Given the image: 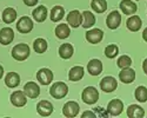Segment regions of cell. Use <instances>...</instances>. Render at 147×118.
<instances>
[{
	"label": "cell",
	"instance_id": "cell-22",
	"mask_svg": "<svg viewBox=\"0 0 147 118\" xmlns=\"http://www.w3.org/2000/svg\"><path fill=\"white\" fill-rule=\"evenodd\" d=\"M127 116L131 118H142L145 116V110L137 104H132L127 109Z\"/></svg>",
	"mask_w": 147,
	"mask_h": 118
},
{
	"label": "cell",
	"instance_id": "cell-10",
	"mask_svg": "<svg viewBox=\"0 0 147 118\" xmlns=\"http://www.w3.org/2000/svg\"><path fill=\"white\" fill-rule=\"evenodd\" d=\"M24 92H25V94L28 97V98H38L39 94H40V87L39 85L36 84V83L34 81H27L25 86H24Z\"/></svg>",
	"mask_w": 147,
	"mask_h": 118
},
{
	"label": "cell",
	"instance_id": "cell-4",
	"mask_svg": "<svg viewBox=\"0 0 147 118\" xmlns=\"http://www.w3.org/2000/svg\"><path fill=\"white\" fill-rule=\"evenodd\" d=\"M33 20L30 18V17H21L18 22H17V30L22 33V34H26V33H30L32 30H33Z\"/></svg>",
	"mask_w": 147,
	"mask_h": 118
},
{
	"label": "cell",
	"instance_id": "cell-30",
	"mask_svg": "<svg viewBox=\"0 0 147 118\" xmlns=\"http://www.w3.org/2000/svg\"><path fill=\"white\" fill-rule=\"evenodd\" d=\"M134 97L140 103H146L147 102V87L146 86H138L134 91Z\"/></svg>",
	"mask_w": 147,
	"mask_h": 118
},
{
	"label": "cell",
	"instance_id": "cell-21",
	"mask_svg": "<svg viewBox=\"0 0 147 118\" xmlns=\"http://www.w3.org/2000/svg\"><path fill=\"white\" fill-rule=\"evenodd\" d=\"M5 84L11 89L17 87L20 84V76L17 72H8L5 77Z\"/></svg>",
	"mask_w": 147,
	"mask_h": 118
},
{
	"label": "cell",
	"instance_id": "cell-9",
	"mask_svg": "<svg viewBox=\"0 0 147 118\" xmlns=\"http://www.w3.org/2000/svg\"><path fill=\"white\" fill-rule=\"evenodd\" d=\"M124 111V103H122L120 99L114 98L107 105V112L112 116H119Z\"/></svg>",
	"mask_w": 147,
	"mask_h": 118
},
{
	"label": "cell",
	"instance_id": "cell-5",
	"mask_svg": "<svg viewBox=\"0 0 147 118\" xmlns=\"http://www.w3.org/2000/svg\"><path fill=\"white\" fill-rule=\"evenodd\" d=\"M36 79L41 85H50L53 81V72L50 68L42 67L36 72Z\"/></svg>",
	"mask_w": 147,
	"mask_h": 118
},
{
	"label": "cell",
	"instance_id": "cell-34",
	"mask_svg": "<svg viewBox=\"0 0 147 118\" xmlns=\"http://www.w3.org/2000/svg\"><path fill=\"white\" fill-rule=\"evenodd\" d=\"M38 1L39 0H24V3H25V5H27V6H34V5L38 4Z\"/></svg>",
	"mask_w": 147,
	"mask_h": 118
},
{
	"label": "cell",
	"instance_id": "cell-15",
	"mask_svg": "<svg viewBox=\"0 0 147 118\" xmlns=\"http://www.w3.org/2000/svg\"><path fill=\"white\" fill-rule=\"evenodd\" d=\"M120 9L124 14L126 16H132V14H136L137 11H138V6L136 5V3L132 1V0H121L120 3Z\"/></svg>",
	"mask_w": 147,
	"mask_h": 118
},
{
	"label": "cell",
	"instance_id": "cell-20",
	"mask_svg": "<svg viewBox=\"0 0 147 118\" xmlns=\"http://www.w3.org/2000/svg\"><path fill=\"white\" fill-rule=\"evenodd\" d=\"M81 14H82L81 26L84 28H91L92 26L95 25V17H94L93 13H91L90 11H84Z\"/></svg>",
	"mask_w": 147,
	"mask_h": 118
},
{
	"label": "cell",
	"instance_id": "cell-1",
	"mask_svg": "<svg viewBox=\"0 0 147 118\" xmlns=\"http://www.w3.org/2000/svg\"><path fill=\"white\" fill-rule=\"evenodd\" d=\"M30 46L27 44H17L13 49H12V57L18 62H24L30 57Z\"/></svg>",
	"mask_w": 147,
	"mask_h": 118
},
{
	"label": "cell",
	"instance_id": "cell-2",
	"mask_svg": "<svg viewBox=\"0 0 147 118\" xmlns=\"http://www.w3.org/2000/svg\"><path fill=\"white\" fill-rule=\"evenodd\" d=\"M81 99L85 104L93 105L99 99V91H98L94 86H87L81 93Z\"/></svg>",
	"mask_w": 147,
	"mask_h": 118
},
{
	"label": "cell",
	"instance_id": "cell-6",
	"mask_svg": "<svg viewBox=\"0 0 147 118\" xmlns=\"http://www.w3.org/2000/svg\"><path fill=\"white\" fill-rule=\"evenodd\" d=\"M117 87H118V81H117V79L114 77L106 76L100 81V89L106 93L113 92L114 90H117Z\"/></svg>",
	"mask_w": 147,
	"mask_h": 118
},
{
	"label": "cell",
	"instance_id": "cell-36",
	"mask_svg": "<svg viewBox=\"0 0 147 118\" xmlns=\"http://www.w3.org/2000/svg\"><path fill=\"white\" fill-rule=\"evenodd\" d=\"M142 70H144L145 75H147V58L142 62Z\"/></svg>",
	"mask_w": 147,
	"mask_h": 118
},
{
	"label": "cell",
	"instance_id": "cell-37",
	"mask_svg": "<svg viewBox=\"0 0 147 118\" xmlns=\"http://www.w3.org/2000/svg\"><path fill=\"white\" fill-rule=\"evenodd\" d=\"M142 39L147 43V27L144 30V32H142Z\"/></svg>",
	"mask_w": 147,
	"mask_h": 118
},
{
	"label": "cell",
	"instance_id": "cell-17",
	"mask_svg": "<svg viewBox=\"0 0 147 118\" xmlns=\"http://www.w3.org/2000/svg\"><path fill=\"white\" fill-rule=\"evenodd\" d=\"M142 26V20L139 16L136 14H132L128 17L127 21H126V27L132 31V32H138Z\"/></svg>",
	"mask_w": 147,
	"mask_h": 118
},
{
	"label": "cell",
	"instance_id": "cell-35",
	"mask_svg": "<svg viewBox=\"0 0 147 118\" xmlns=\"http://www.w3.org/2000/svg\"><path fill=\"white\" fill-rule=\"evenodd\" d=\"M81 117H96V115L94 113V112H92V111H85L84 113H81Z\"/></svg>",
	"mask_w": 147,
	"mask_h": 118
},
{
	"label": "cell",
	"instance_id": "cell-18",
	"mask_svg": "<svg viewBox=\"0 0 147 118\" xmlns=\"http://www.w3.org/2000/svg\"><path fill=\"white\" fill-rule=\"evenodd\" d=\"M14 39V31L11 27H4L0 30V44L9 45Z\"/></svg>",
	"mask_w": 147,
	"mask_h": 118
},
{
	"label": "cell",
	"instance_id": "cell-12",
	"mask_svg": "<svg viewBox=\"0 0 147 118\" xmlns=\"http://www.w3.org/2000/svg\"><path fill=\"white\" fill-rule=\"evenodd\" d=\"M67 22H68V25L73 28L79 27L81 25V22H82V14L78 9L71 11L67 14Z\"/></svg>",
	"mask_w": 147,
	"mask_h": 118
},
{
	"label": "cell",
	"instance_id": "cell-24",
	"mask_svg": "<svg viewBox=\"0 0 147 118\" xmlns=\"http://www.w3.org/2000/svg\"><path fill=\"white\" fill-rule=\"evenodd\" d=\"M73 53H74V47L72 46V44L65 43L63 45H60L59 47V56L63 59H69Z\"/></svg>",
	"mask_w": 147,
	"mask_h": 118
},
{
	"label": "cell",
	"instance_id": "cell-29",
	"mask_svg": "<svg viewBox=\"0 0 147 118\" xmlns=\"http://www.w3.org/2000/svg\"><path fill=\"white\" fill-rule=\"evenodd\" d=\"M91 7L96 13H104L107 9V1L106 0H92Z\"/></svg>",
	"mask_w": 147,
	"mask_h": 118
},
{
	"label": "cell",
	"instance_id": "cell-31",
	"mask_svg": "<svg viewBox=\"0 0 147 118\" xmlns=\"http://www.w3.org/2000/svg\"><path fill=\"white\" fill-rule=\"evenodd\" d=\"M33 49L36 53H44L47 50V41L42 38H38L35 39L33 43Z\"/></svg>",
	"mask_w": 147,
	"mask_h": 118
},
{
	"label": "cell",
	"instance_id": "cell-27",
	"mask_svg": "<svg viewBox=\"0 0 147 118\" xmlns=\"http://www.w3.org/2000/svg\"><path fill=\"white\" fill-rule=\"evenodd\" d=\"M17 11L14 8H12V7H7L4 9L3 12V20L4 22L6 24H12V22H14L16 19H17Z\"/></svg>",
	"mask_w": 147,
	"mask_h": 118
},
{
	"label": "cell",
	"instance_id": "cell-19",
	"mask_svg": "<svg viewBox=\"0 0 147 118\" xmlns=\"http://www.w3.org/2000/svg\"><path fill=\"white\" fill-rule=\"evenodd\" d=\"M87 71L91 76H99L102 72V63L99 59H91L87 64Z\"/></svg>",
	"mask_w": 147,
	"mask_h": 118
},
{
	"label": "cell",
	"instance_id": "cell-28",
	"mask_svg": "<svg viewBox=\"0 0 147 118\" xmlns=\"http://www.w3.org/2000/svg\"><path fill=\"white\" fill-rule=\"evenodd\" d=\"M64 16H65V9H64L63 6L57 5V6H54V7L52 8V11H51V20H52L53 22L60 21L61 19L64 18Z\"/></svg>",
	"mask_w": 147,
	"mask_h": 118
},
{
	"label": "cell",
	"instance_id": "cell-8",
	"mask_svg": "<svg viewBox=\"0 0 147 118\" xmlns=\"http://www.w3.org/2000/svg\"><path fill=\"white\" fill-rule=\"evenodd\" d=\"M121 22V14L118 11H112L106 18V25L109 30H117Z\"/></svg>",
	"mask_w": 147,
	"mask_h": 118
},
{
	"label": "cell",
	"instance_id": "cell-38",
	"mask_svg": "<svg viewBox=\"0 0 147 118\" xmlns=\"http://www.w3.org/2000/svg\"><path fill=\"white\" fill-rule=\"evenodd\" d=\"M4 76V67L0 65V79H1V77Z\"/></svg>",
	"mask_w": 147,
	"mask_h": 118
},
{
	"label": "cell",
	"instance_id": "cell-23",
	"mask_svg": "<svg viewBox=\"0 0 147 118\" xmlns=\"http://www.w3.org/2000/svg\"><path fill=\"white\" fill-rule=\"evenodd\" d=\"M47 14H48V12H47V8L45 6H38L32 12V16H33L34 20L38 21V22L45 21L46 18H47Z\"/></svg>",
	"mask_w": 147,
	"mask_h": 118
},
{
	"label": "cell",
	"instance_id": "cell-16",
	"mask_svg": "<svg viewBox=\"0 0 147 118\" xmlns=\"http://www.w3.org/2000/svg\"><path fill=\"white\" fill-rule=\"evenodd\" d=\"M85 37H86V40L91 44H98L100 43L104 38V32L100 30V28H92L90 31L86 32L85 34Z\"/></svg>",
	"mask_w": 147,
	"mask_h": 118
},
{
	"label": "cell",
	"instance_id": "cell-11",
	"mask_svg": "<svg viewBox=\"0 0 147 118\" xmlns=\"http://www.w3.org/2000/svg\"><path fill=\"white\" fill-rule=\"evenodd\" d=\"M119 79L124 84H131V83L136 80V71L131 68V66L122 68L119 73Z\"/></svg>",
	"mask_w": 147,
	"mask_h": 118
},
{
	"label": "cell",
	"instance_id": "cell-33",
	"mask_svg": "<svg viewBox=\"0 0 147 118\" xmlns=\"http://www.w3.org/2000/svg\"><path fill=\"white\" fill-rule=\"evenodd\" d=\"M117 65L120 67V68H125V67H129L132 65V59L128 57V56H120L118 62H117Z\"/></svg>",
	"mask_w": 147,
	"mask_h": 118
},
{
	"label": "cell",
	"instance_id": "cell-25",
	"mask_svg": "<svg viewBox=\"0 0 147 118\" xmlns=\"http://www.w3.org/2000/svg\"><path fill=\"white\" fill-rule=\"evenodd\" d=\"M54 32H55L57 38H59V39H66L71 34V30H69V26L67 24H59V25L55 27Z\"/></svg>",
	"mask_w": 147,
	"mask_h": 118
},
{
	"label": "cell",
	"instance_id": "cell-3",
	"mask_svg": "<svg viewBox=\"0 0 147 118\" xmlns=\"http://www.w3.org/2000/svg\"><path fill=\"white\" fill-rule=\"evenodd\" d=\"M67 93H68V86H67V84H65V83H63V81L54 83L50 89V94L55 99L64 98Z\"/></svg>",
	"mask_w": 147,
	"mask_h": 118
},
{
	"label": "cell",
	"instance_id": "cell-32",
	"mask_svg": "<svg viewBox=\"0 0 147 118\" xmlns=\"http://www.w3.org/2000/svg\"><path fill=\"white\" fill-rule=\"evenodd\" d=\"M119 54V47L115 44H111V45H107L106 49H105V56L109 59H113Z\"/></svg>",
	"mask_w": 147,
	"mask_h": 118
},
{
	"label": "cell",
	"instance_id": "cell-39",
	"mask_svg": "<svg viewBox=\"0 0 147 118\" xmlns=\"http://www.w3.org/2000/svg\"><path fill=\"white\" fill-rule=\"evenodd\" d=\"M136 1H140V0H136Z\"/></svg>",
	"mask_w": 147,
	"mask_h": 118
},
{
	"label": "cell",
	"instance_id": "cell-14",
	"mask_svg": "<svg viewBox=\"0 0 147 118\" xmlns=\"http://www.w3.org/2000/svg\"><path fill=\"white\" fill-rule=\"evenodd\" d=\"M11 103H12V105L17 106V108H22V106H25L27 103L25 92L24 91H14L11 94Z\"/></svg>",
	"mask_w": 147,
	"mask_h": 118
},
{
	"label": "cell",
	"instance_id": "cell-26",
	"mask_svg": "<svg viewBox=\"0 0 147 118\" xmlns=\"http://www.w3.org/2000/svg\"><path fill=\"white\" fill-rule=\"evenodd\" d=\"M84 73L85 71L82 66H73L68 72V79L71 81H78L84 77Z\"/></svg>",
	"mask_w": 147,
	"mask_h": 118
},
{
	"label": "cell",
	"instance_id": "cell-7",
	"mask_svg": "<svg viewBox=\"0 0 147 118\" xmlns=\"http://www.w3.org/2000/svg\"><path fill=\"white\" fill-rule=\"evenodd\" d=\"M79 110H80V106L77 102H67L64 108H63V113L65 117H68V118H73V117H77L78 113H79Z\"/></svg>",
	"mask_w": 147,
	"mask_h": 118
},
{
	"label": "cell",
	"instance_id": "cell-13",
	"mask_svg": "<svg viewBox=\"0 0 147 118\" xmlns=\"http://www.w3.org/2000/svg\"><path fill=\"white\" fill-rule=\"evenodd\" d=\"M53 110H54L53 104L48 100H40L38 104H36V111H38V113L42 117L51 116Z\"/></svg>",
	"mask_w": 147,
	"mask_h": 118
}]
</instances>
